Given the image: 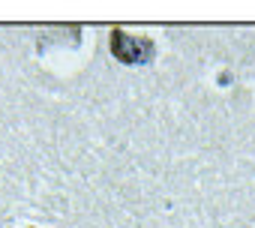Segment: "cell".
Listing matches in <instances>:
<instances>
[{
    "label": "cell",
    "instance_id": "cell-1",
    "mask_svg": "<svg viewBox=\"0 0 255 228\" xmlns=\"http://www.w3.org/2000/svg\"><path fill=\"white\" fill-rule=\"evenodd\" d=\"M111 54L123 63H144L153 57V42L117 27V30H111Z\"/></svg>",
    "mask_w": 255,
    "mask_h": 228
}]
</instances>
